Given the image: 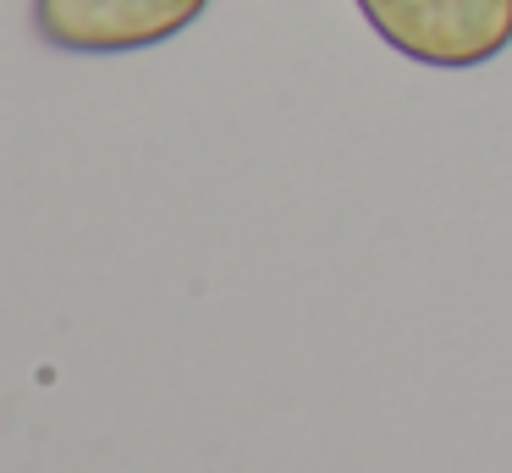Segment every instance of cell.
Instances as JSON below:
<instances>
[{
  "label": "cell",
  "mask_w": 512,
  "mask_h": 473,
  "mask_svg": "<svg viewBox=\"0 0 512 473\" xmlns=\"http://www.w3.org/2000/svg\"><path fill=\"white\" fill-rule=\"evenodd\" d=\"M397 55L441 72L496 61L512 44V0H353Z\"/></svg>",
  "instance_id": "1"
},
{
  "label": "cell",
  "mask_w": 512,
  "mask_h": 473,
  "mask_svg": "<svg viewBox=\"0 0 512 473\" xmlns=\"http://www.w3.org/2000/svg\"><path fill=\"white\" fill-rule=\"evenodd\" d=\"M210 0H34V33L67 55H127L177 39Z\"/></svg>",
  "instance_id": "2"
}]
</instances>
